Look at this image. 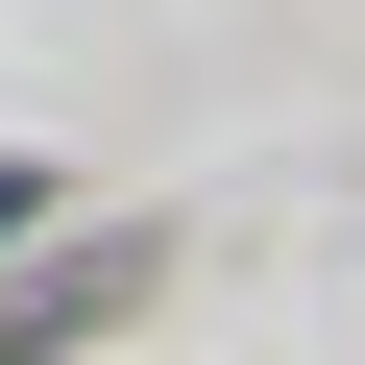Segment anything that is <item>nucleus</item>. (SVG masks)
<instances>
[{"label": "nucleus", "mask_w": 365, "mask_h": 365, "mask_svg": "<svg viewBox=\"0 0 365 365\" xmlns=\"http://www.w3.org/2000/svg\"><path fill=\"white\" fill-rule=\"evenodd\" d=\"M98 292H122L98 244H73V268H25V292H0V365H49V341H98Z\"/></svg>", "instance_id": "f257e3e1"}, {"label": "nucleus", "mask_w": 365, "mask_h": 365, "mask_svg": "<svg viewBox=\"0 0 365 365\" xmlns=\"http://www.w3.org/2000/svg\"><path fill=\"white\" fill-rule=\"evenodd\" d=\"M0 244H25V170H0Z\"/></svg>", "instance_id": "f03ea898"}]
</instances>
